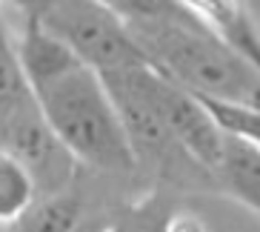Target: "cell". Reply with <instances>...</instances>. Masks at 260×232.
Returning <instances> with one entry per match:
<instances>
[{"label": "cell", "instance_id": "1", "mask_svg": "<svg viewBox=\"0 0 260 232\" xmlns=\"http://www.w3.org/2000/svg\"><path fill=\"white\" fill-rule=\"evenodd\" d=\"M157 72L200 98L260 109V77L198 15L180 12L160 20L126 23Z\"/></svg>", "mask_w": 260, "mask_h": 232}, {"label": "cell", "instance_id": "2", "mask_svg": "<svg viewBox=\"0 0 260 232\" xmlns=\"http://www.w3.org/2000/svg\"><path fill=\"white\" fill-rule=\"evenodd\" d=\"M31 95L77 166L103 175H132L138 169L117 109L98 72L77 63L35 86Z\"/></svg>", "mask_w": 260, "mask_h": 232}, {"label": "cell", "instance_id": "3", "mask_svg": "<svg viewBox=\"0 0 260 232\" xmlns=\"http://www.w3.org/2000/svg\"><path fill=\"white\" fill-rule=\"evenodd\" d=\"M38 23L98 75L152 66L126 20L106 0H57Z\"/></svg>", "mask_w": 260, "mask_h": 232}, {"label": "cell", "instance_id": "4", "mask_svg": "<svg viewBox=\"0 0 260 232\" xmlns=\"http://www.w3.org/2000/svg\"><path fill=\"white\" fill-rule=\"evenodd\" d=\"M100 77H103L109 98H112V103L117 109V118H120L126 140H129L138 166H146L157 178H169L175 184H186V181L217 184L169 135V129L163 126L157 112L146 103V98L138 92V86L129 80L126 72H109V75H100Z\"/></svg>", "mask_w": 260, "mask_h": 232}, {"label": "cell", "instance_id": "5", "mask_svg": "<svg viewBox=\"0 0 260 232\" xmlns=\"http://www.w3.org/2000/svg\"><path fill=\"white\" fill-rule=\"evenodd\" d=\"M126 75H129L132 83L138 86V92L146 98V103L157 112V118L163 121L169 135L180 143V149L214 178V172L220 166L226 135L212 121L206 106L189 89L177 86L172 77H166L154 66L126 69Z\"/></svg>", "mask_w": 260, "mask_h": 232}, {"label": "cell", "instance_id": "6", "mask_svg": "<svg viewBox=\"0 0 260 232\" xmlns=\"http://www.w3.org/2000/svg\"><path fill=\"white\" fill-rule=\"evenodd\" d=\"M0 147L31 172L40 195L60 192L75 184L77 163L46 124L35 95L0 115Z\"/></svg>", "mask_w": 260, "mask_h": 232}, {"label": "cell", "instance_id": "7", "mask_svg": "<svg viewBox=\"0 0 260 232\" xmlns=\"http://www.w3.org/2000/svg\"><path fill=\"white\" fill-rule=\"evenodd\" d=\"M15 35V49H17V61L29 89L46 83L52 77L63 75L66 69L77 66V57L63 46L57 38H52L38 20H20V29L12 32Z\"/></svg>", "mask_w": 260, "mask_h": 232}, {"label": "cell", "instance_id": "8", "mask_svg": "<svg viewBox=\"0 0 260 232\" xmlns=\"http://www.w3.org/2000/svg\"><path fill=\"white\" fill-rule=\"evenodd\" d=\"M191 12H198L209 26L232 46L260 77V29L249 17L240 0H183Z\"/></svg>", "mask_w": 260, "mask_h": 232}, {"label": "cell", "instance_id": "9", "mask_svg": "<svg viewBox=\"0 0 260 232\" xmlns=\"http://www.w3.org/2000/svg\"><path fill=\"white\" fill-rule=\"evenodd\" d=\"M214 178L232 198H237L246 209L260 215V147L226 135Z\"/></svg>", "mask_w": 260, "mask_h": 232}, {"label": "cell", "instance_id": "10", "mask_svg": "<svg viewBox=\"0 0 260 232\" xmlns=\"http://www.w3.org/2000/svg\"><path fill=\"white\" fill-rule=\"evenodd\" d=\"M83 195L69 184L60 192L40 195L12 232H77L83 224Z\"/></svg>", "mask_w": 260, "mask_h": 232}, {"label": "cell", "instance_id": "11", "mask_svg": "<svg viewBox=\"0 0 260 232\" xmlns=\"http://www.w3.org/2000/svg\"><path fill=\"white\" fill-rule=\"evenodd\" d=\"M40 198L31 172L0 147V229H12Z\"/></svg>", "mask_w": 260, "mask_h": 232}, {"label": "cell", "instance_id": "12", "mask_svg": "<svg viewBox=\"0 0 260 232\" xmlns=\"http://www.w3.org/2000/svg\"><path fill=\"white\" fill-rule=\"evenodd\" d=\"M29 98H31V89L23 77L20 61H17L15 35L6 26L3 9H0V115H6L9 109L20 106Z\"/></svg>", "mask_w": 260, "mask_h": 232}, {"label": "cell", "instance_id": "13", "mask_svg": "<svg viewBox=\"0 0 260 232\" xmlns=\"http://www.w3.org/2000/svg\"><path fill=\"white\" fill-rule=\"evenodd\" d=\"M194 98L206 106V112L212 115L214 124L220 126L223 135H232V138L249 140V143L260 147V109L214 101V98H200V95H194Z\"/></svg>", "mask_w": 260, "mask_h": 232}, {"label": "cell", "instance_id": "14", "mask_svg": "<svg viewBox=\"0 0 260 232\" xmlns=\"http://www.w3.org/2000/svg\"><path fill=\"white\" fill-rule=\"evenodd\" d=\"M169 212H172V207L166 198L160 192H152L143 201L117 209V215L112 218L106 232H163Z\"/></svg>", "mask_w": 260, "mask_h": 232}, {"label": "cell", "instance_id": "15", "mask_svg": "<svg viewBox=\"0 0 260 232\" xmlns=\"http://www.w3.org/2000/svg\"><path fill=\"white\" fill-rule=\"evenodd\" d=\"M54 3L57 0H0V9L3 6L12 9L15 15H20V20H38L40 15H46Z\"/></svg>", "mask_w": 260, "mask_h": 232}, {"label": "cell", "instance_id": "16", "mask_svg": "<svg viewBox=\"0 0 260 232\" xmlns=\"http://www.w3.org/2000/svg\"><path fill=\"white\" fill-rule=\"evenodd\" d=\"M163 232H209V226L203 224V218H198L194 212H180V209H172L166 218V226Z\"/></svg>", "mask_w": 260, "mask_h": 232}, {"label": "cell", "instance_id": "17", "mask_svg": "<svg viewBox=\"0 0 260 232\" xmlns=\"http://www.w3.org/2000/svg\"><path fill=\"white\" fill-rule=\"evenodd\" d=\"M0 232H12V229H0Z\"/></svg>", "mask_w": 260, "mask_h": 232}, {"label": "cell", "instance_id": "18", "mask_svg": "<svg viewBox=\"0 0 260 232\" xmlns=\"http://www.w3.org/2000/svg\"><path fill=\"white\" fill-rule=\"evenodd\" d=\"M98 232H106V229H98Z\"/></svg>", "mask_w": 260, "mask_h": 232}]
</instances>
